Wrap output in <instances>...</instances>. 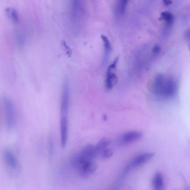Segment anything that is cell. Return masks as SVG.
<instances>
[{
    "label": "cell",
    "mask_w": 190,
    "mask_h": 190,
    "mask_svg": "<svg viewBox=\"0 0 190 190\" xmlns=\"http://www.w3.org/2000/svg\"><path fill=\"white\" fill-rule=\"evenodd\" d=\"M107 118V117L106 116H104L103 117V119L104 120H106Z\"/></svg>",
    "instance_id": "cell-23"
},
{
    "label": "cell",
    "mask_w": 190,
    "mask_h": 190,
    "mask_svg": "<svg viewBox=\"0 0 190 190\" xmlns=\"http://www.w3.org/2000/svg\"><path fill=\"white\" fill-rule=\"evenodd\" d=\"M70 99V87L67 79L64 80L61 97V116H68Z\"/></svg>",
    "instance_id": "cell-2"
},
{
    "label": "cell",
    "mask_w": 190,
    "mask_h": 190,
    "mask_svg": "<svg viewBox=\"0 0 190 190\" xmlns=\"http://www.w3.org/2000/svg\"><path fill=\"white\" fill-rule=\"evenodd\" d=\"M81 165L82 166V174L85 175L93 174L98 167V165L93 161L85 162Z\"/></svg>",
    "instance_id": "cell-10"
},
{
    "label": "cell",
    "mask_w": 190,
    "mask_h": 190,
    "mask_svg": "<svg viewBox=\"0 0 190 190\" xmlns=\"http://www.w3.org/2000/svg\"><path fill=\"white\" fill-rule=\"evenodd\" d=\"M185 36L187 39H188L189 40H190V31L189 30L187 31L185 34Z\"/></svg>",
    "instance_id": "cell-22"
},
{
    "label": "cell",
    "mask_w": 190,
    "mask_h": 190,
    "mask_svg": "<svg viewBox=\"0 0 190 190\" xmlns=\"http://www.w3.org/2000/svg\"><path fill=\"white\" fill-rule=\"evenodd\" d=\"M4 101L6 124L8 128L11 129L15 126L16 120L15 107L12 101L9 97H5Z\"/></svg>",
    "instance_id": "cell-3"
},
{
    "label": "cell",
    "mask_w": 190,
    "mask_h": 190,
    "mask_svg": "<svg viewBox=\"0 0 190 190\" xmlns=\"http://www.w3.org/2000/svg\"><path fill=\"white\" fill-rule=\"evenodd\" d=\"M118 59H119V57H117L113 63L109 66V67L111 69L113 70L116 68Z\"/></svg>",
    "instance_id": "cell-19"
},
{
    "label": "cell",
    "mask_w": 190,
    "mask_h": 190,
    "mask_svg": "<svg viewBox=\"0 0 190 190\" xmlns=\"http://www.w3.org/2000/svg\"><path fill=\"white\" fill-rule=\"evenodd\" d=\"M128 1L127 0L121 1L118 5L116 10L122 15H124L125 12L127 5L128 3Z\"/></svg>",
    "instance_id": "cell-16"
},
{
    "label": "cell",
    "mask_w": 190,
    "mask_h": 190,
    "mask_svg": "<svg viewBox=\"0 0 190 190\" xmlns=\"http://www.w3.org/2000/svg\"><path fill=\"white\" fill-rule=\"evenodd\" d=\"M113 154V151L111 149L107 148L102 152L101 155L103 159H107L112 157Z\"/></svg>",
    "instance_id": "cell-17"
},
{
    "label": "cell",
    "mask_w": 190,
    "mask_h": 190,
    "mask_svg": "<svg viewBox=\"0 0 190 190\" xmlns=\"http://www.w3.org/2000/svg\"><path fill=\"white\" fill-rule=\"evenodd\" d=\"M60 129L61 144L62 148L66 146L68 136V116L60 117Z\"/></svg>",
    "instance_id": "cell-7"
},
{
    "label": "cell",
    "mask_w": 190,
    "mask_h": 190,
    "mask_svg": "<svg viewBox=\"0 0 190 190\" xmlns=\"http://www.w3.org/2000/svg\"><path fill=\"white\" fill-rule=\"evenodd\" d=\"M97 157L95 152V146L91 144L85 146L81 152L77 159L79 163L81 164L86 162L93 161Z\"/></svg>",
    "instance_id": "cell-4"
},
{
    "label": "cell",
    "mask_w": 190,
    "mask_h": 190,
    "mask_svg": "<svg viewBox=\"0 0 190 190\" xmlns=\"http://www.w3.org/2000/svg\"><path fill=\"white\" fill-rule=\"evenodd\" d=\"M101 38L103 42L104 47L102 63L103 66H105L107 64L109 58H110L111 50V47L110 42L106 36L103 35H101Z\"/></svg>",
    "instance_id": "cell-8"
},
{
    "label": "cell",
    "mask_w": 190,
    "mask_h": 190,
    "mask_svg": "<svg viewBox=\"0 0 190 190\" xmlns=\"http://www.w3.org/2000/svg\"><path fill=\"white\" fill-rule=\"evenodd\" d=\"M6 13L8 18L14 23H18L19 21V15L17 11L15 9L7 8L6 9Z\"/></svg>",
    "instance_id": "cell-13"
},
{
    "label": "cell",
    "mask_w": 190,
    "mask_h": 190,
    "mask_svg": "<svg viewBox=\"0 0 190 190\" xmlns=\"http://www.w3.org/2000/svg\"><path fill=\"white\" fill-rule=\"evenodd\" d=\"M163 177L162 174L159 172L156 173L153 179L154 190H163Z\"/></svg>",
    "instance_id": "cell-12"
},
{
    "label": "cell",
    "mask_w": 190,
    "mask_h": 190,
    "mask_svg": "<svg viewBox=\"0 0 190 190\" xmlns=\"http://www.w3.org/2000/svg\"><path fill=\"white\" fill-rule=\"evenodd\" d=\"M153 51L154 54H159L160 51H161V48L158 45H154L153 48Z\"/></svg>",
    "instance_id": "cell-20"
},
{
    "label": "cell",
    "mask_w": 190,
    "mask_h": 190,
    "mask_svg": "<svg viewBox=\"0 0 190 190\" xmlns=\"http://www.w3.org/2000/svg\"><path fill=\"white\" fill-rule=\"evenodd\" d=\"M153 153H147L139 155L135 157L126 169L125 171H128L131 168L136 167L148 162L154 157Z\"/></svg>",
    "instance_id": "cell-6"
},
{
    "label": "cell",
    "mask_w": 190,
    "mask_h": 190,
    "mask_svg": "<svg viewBox=\"0 0 190 190\" xmlns=\"http://www.w3.org/2000/svg\"><path fill=\"white\" fill-rule=\"evenodd\" d=\"M163 2L165 5L167 6V5L171 4L172 3V2L171 1H166H166H163Z\"/></svg>",
    "instance_id": "cell-21"
},
{
    "label": "cell",
    "mask_w": 190,
    "mask_h": 190,
    "mask_svg": "<svg viewBox=\"0 0 190 190\" xmlns=\"http://www.w3.org/2000/svg\"><path fill=\"white\" fill-rule=\"evenodd\" d=\"M161 17L169 25L172 24L174 21V17L169 12L165 11L161 13Z\"/></svg>",
    "instance_id": "cell-15"
},
{
    "label": "cell",
    "mask_w": 190,
    "mask_h": 190,
    "mask_svg": "<svg viewBox=\"0 0 190 190\" xmlns=\"http://www.w3.org/2000/svg\"><path fill=\"white\" fill-rule=\"evenodd\" d=\"M143 134L139 131H129L123 134L119 139V144L121 145H125L131 144L141 139Z\"/></svg>",
    "instance_id": "cell-5"
},
{
    "label": "cell",
    "mask_w": 190,
    "mask_h": 190,
    "mask_svg": "<svg viewBox=\"0 0 190 190\" xmlns=\"http://www.w3.org/2000/svg\"><path fill=\"white\" fill-rule=\"evenodd\" d=\"M178 83L173 77L166 78L157 96L161 98H168L174 97L177 93Z\"/></svg>",
    "instance_id": "cell-1"
},
{
    "label": "cell",
    "mask_w": 190,
    "mask_h": 190,
    "mask_svg": "<svg viewBox=\"0 0 190 190\" xmlns=\"http://www.w3.org/2000/svg\"><path fill=\"white\" fill-rule=\"evenodd\" d=\"M111 144V140L107 138H103L95 146V152L97 157L101 154L105 149L107 148Z\"/></svg>",
    "instance_id": "cell-11"
},
{
    "label": "cell",
    "mask_w": 190,
    "mask_h": 190,
    "mask_svg": "<svg viewBox=\"0 0 190 190\" xmlns=\"http://www.w3.org/2000/svg\"><path fill=\"white\" fill-rule=\"evenodd\" d=\"M112 70L108 67L107 72L105 86L108 90L112 89L118 81V79L116 74L112 72Z\"/></svg>",
    "instance_id": "cell-9"
},
{
    "label": "cell",
    "mask_w": 190,
    "mask_h": 190,
    "mask_svg": "<svg viewBox=\"0 0 190 190\" xmlns=\"http://www.w3.org/2000/svg\"><path fill=\"white\" fill-rule=\"evenodd\" d=\"M4 157L6 162L12 166H15L16 165V160L13 153L10 151L6 150L4 152Z\"/></svg>",
    "instance_id": "cell-14"
},
{
    "label": "cell",
    "mask_w": 190,
    "mask_h": 190,
    "mask_svg": "<svg viewBox=\"0 0 190 190\" xmlns=\"http://www.w3.org/2000/svg\"><path fill=\"white\" fill-rule=\"evenodd\" d=\"M62 46L64 48L65 50H66V54L67 56L69 57H71L72 54V51L71 48L67 45L65 41H62Z\"/></svg>",
    "instance_id": "cell-18"
}]
</instances>
